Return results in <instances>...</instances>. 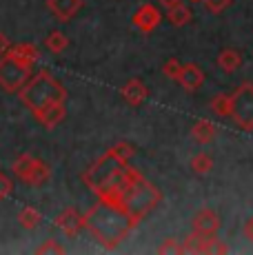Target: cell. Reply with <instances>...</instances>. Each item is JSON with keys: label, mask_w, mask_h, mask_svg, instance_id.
<instances>
[{"label": "cell", "mask_w": 253, "mask_h": 255, "mask_svg": "<svg viewBox=\"0 0 253 255\" xmlns=\"http://www.w3.org/2000/svg\"><path fill=\"white\" fill-rule=\"evenodd\" d=\"M98 198L107 200V202H114L116 207L126 211L135 224L142 222L162 202V193L158 191V186L149 182L138 169H133L129 164L120 171L118 178L107 186V191Z\"/></svg>", "instance_id": "obj_1"}, {"label": "cell", "mask_w": 253, "mask_h": 255, "mask_svg": "<svg viewBox=\"0 0 253 255\" xmlns=\"http://www.w3.org/2000/svg\"><path fill=\"white\" fill-rule=\"evenodd\" d=\"M82 224H85L87 231L94 235L96 242L102 244L105 249H118L126 240V235L138 227L126 211L100 198L82 215Z\"/></svg>", "instance_id": "obj_2"}, {"label": "cell", "mask_w": 253, "mask_h": 255, "mask_svg": "<svg viewBox=\"0 0 253 255\" xmlns=\"http://www.w3.org/2000/svg\"><path fill=\"white\" fill-rule=\"evenodd\" d=\"M133 153H135V149L129 142H118V144H114L82 173V182L98 198V195H102L107 191V186L118 178V173L126 166V162L133 158Z\"/></svg>", "instance_id": "obj_3"}, {"label": "cell", "mask_w": 253, "mask_h": 255, "mask_svg": "<svg viewBox=\"0 0 253 255\" xmlns=\"http://www.w3.org/2000/svg\"><path fill=\"white\" fill-rule=\"evenodd\" d=\"M20 102L27 107L29 111H38L42 107L51 105V102H65L67 100V89L60 80H56L51 71L42 69L38 73H33L29 78V82L18 91Z\"/></svg>", "instance_id": "obj_4"}, {"label": "cell", "mask_w": 253, "mask_h": 255, "mask_svg": "<svg viewBox=\"0 0 253 255\" xmlns=\"http://www.w3.org/2000/svg\"><path fill=\"white\" fill-rule=\"evenodd\" d=\"M33 76V67L16 60L11 56H0V89L18 93Z\"/></svg>", "instance_id": "obj_5"}, {"label": "cell", "mask_w": 253, "mask_h": 255, "mask_svg": "<svg viewBox=\"0 0 253 255\" xmlns=\"http://www.w3.org/2000/svg\"><path fill=\"white\" fill-rule=\"evenodd\" d=\"M231 118L242 131H253V82H242L233 91Z\"/></svg>", "instance_id": "obj_6"}, {"label": "cell", "mask_w": 253, "mask_h": 255, "mask_svg": "<svg viewBox=\"0 0 253 255\" xmlns=\"http://www.w3.org/2000/svg\"><path fill=\"white\" fill-rule=\"evenodd\" d=\"M182 253H229V247L222 244L216 235L196 233L182 240Z\"/></svg>", "instance_id": "obj_7"}, {"label": "cell", "mask_w": 253, "mask_h": 255, "mask_svg": "<svg viewBox=\"0 0 253 255\" xmlns=\"http://www.w3.org/2000/svg\"><path fill=\"white\" fill-rule=\"evenodd\" d=\"M160 20H162V13H160V9L155 7V4H142V7H138V11L133 13V18H131L133 27L140 29L142 33H151L160 24Z\"/></svg>", "instance_id": "obj_8"}, {"label": "cell", "mask_w": 253, "mask_h": 255, "mask_svg": "<svg viewBox=\"0 0 253 255\" xmlns=\"http://www.w3.org/2000/svg\"><path fill=\"white\" fill-rule=\"evenodd\" d=\"M33 118H36L45 129H53V127H58L67 118V107H65V102H51V105L33 111Z\"/></svg>", "instance_id": "obj_9"}, {"label": "cell", "mask_w": 253, "mask_h": 255, "mask_svg": "<svg viewBox=\"0 0 253 255\" xmlns=\"http://www.w3.org/2000/svg\"><path fill=\"white\" fill-rule=\"evenodd\" d=\"M220 224H222L220 215H218L213 209L198 211V213L193 215V220H191L193 231H196V233H204V235H216L218 229H220Z\"/></svg>", "instance_id": "obj_10"}, {"label": "cell", "mask_w": 253, "mask_h": 255, "mask_svg": "<svg viewBox=\"0 0 253 255\" xmlns=\"http://www.w3.org/2000/svg\"><path fill=\"white\" fill-rule=\"evenodd\" d=\"M120 96H123V100L129 107H140V105H144V102H147L149 89H147V85H144L142 80L133 78V80H129L123 89H120Z\"/></svg>", "instance_id": "obj_11"}, {"label": "cell", "mask_w": 253, "mask_h": 255, "mask_svg": "<svg viewBox=\"0 0 253 255\" xmlns=\"http://www.w3.org/2000/svg\"><path fill=\"white\" fill-rule=\"evenodd\" d=\"M56 227L60 229L62 233L67 235V238H76L78 233L85 229V224H82V215L78 213L76 209H65L60 215L56 218Z\"/></svg>", "instance_id": "obj_12"}, {"label": "cell", "mask_w": 253, "mask_h": 255, "mask_svg": "<svg viewBox=\"0 0 253 255\" xmlns=\"http://www.w3.org/2000/svg\"><path fill=\"white\" fill-rule=\"evenodd\" d=\"M47 7L60 22H69L82 9V0H47Z\"/></svg>", "instance_id": "obj_13"}, {"label": "cell", "mask_w": 253, "mask_h": 255, "mask_svg": "<svg viewBox=\"0 0 253 255\" xmlns=\"http://www.w3.org/2000/svg\"><path fill=\"white\" fill-rule=\"evenodd\" d=\"M178 82L182 85V89H187L189 93L198 91L204 85V71L198 65L189 62V65H182V73H180Z\"/></svg>", "instance_id": "obj_14"}, {"label": "cell", "mask_w": 253, "mask_h": 255, "mask_svg": "<svg viewBox=\"0 0 253 255\" xmlns=\"http://www.w3.org/2000/svg\"><path fill=\"white\" fill-rule=\"evenodd\" d=\"M4 56H11V58H16V60H20V62H25V65L33 67L38 62V58H40V51H38L31 42H18V45L9 47Z\"/></svg>", "instance_id": "obj_15"}, {"label": "cell", "mask_w": 253, "mask_h": 255, "mask_svg": "<svg viewBox=\"0 0 253 255\" xmlns=\"http://www.w3.org/2000/svg\"><path fill=\"white\" fill-rule=\"evenodd\" d=\"M38 160H40V158H33L31 153H22L20 158H16V160H13V164H11L13 175H16L20 182H27V178L31 175L33 166L38 164Z\"/></svg>", "instance_id": "obj_16"}, {"label": "cell", "mask_w": 253, "mask_h": 255, "mask_svg": "<svg viewBox=\"0 0 253 255\" xmlns=\"http://www.w3.org/2000/svg\"><path fill=\"white\" fill-rule=\"evenodd\" d=\"M191 138L198 142V144H209L216 138V127L209 120H198L196 125L191 127Z\"/></svg>", "instance_id": "obj_17"}, {"label": "cell", "mask_w": 253, "mask_h": 255, "mask_svg": "<svg viewBox=\"0 0 253 255\" xmlns=\"http://www.w3.org/2000/svg\"><path fill=\"white\" fill-rule=\"evenodd\" d=\"M218 65H220V69L227 71V73H233L236 69H240L242 67L240 51H236V49H222L220 56H218Z\"/></svg>", "instance_id": "obj_18"}, {"label": "cell", "mask_w": 253, "mask_h": 255, "mask_svg": "<svg viewBox=\"0 0 253 255\" xmlns=\"http://www.w3.org/2000/svg\"><path fill=\"white\" fill-rule=\"evenodd\" d=\"M49 178H51V166L45 162V160H38V164L33 166V171H31V175L27 178V182L31 189H38V186H42V184H47L49 182Z\"/></svg>", "instance_id": "obj_19"}, {"label": "cell", "mask_w": 253, "mask_h": 255, "mask_svg": "<svg viewBox=\"0 0 253 255\" xmlns=\"http://www.w3.org/2000/svg\"><path fill=\"white\" fill-rule=\"evenodd\" d=\"M167 18L169 22L173 24V27H184V24L191 22V9L187 7V4L178 2V4H171L167 11Z\"/></svg>", "instance_id": "obj_20"}, {"label": "cell", "mask_w": 253, "mask_h": 255, "mask_svg": "<svg viewBox=\"0 0 253 255\" xmlns=\"http://www.w3.org/2000/svg\"><path fill=\"white\" fill-rule=\"evenodd\" d=\"M45 47L49 49L51 53H56V56H58V53H62L67 47H69V38H67L62 31H58V29H56V31H51L49 36L45 38Z\"/></svg>", "instance_id": "obj_21"}, {"label": "cell", "mask_w": 253, "mask_h": 255, "mask_svg": "<svg viewBox=\"0 0 253 255\" xmlns=\"http://www.w3.org/2000/svg\"><path fill=\"white\" fill-rule=\"evenodd\" d=\"M40 220H42V215L38 213V209H33V207H25L20 213H18V222H20V227L27 229V231L36 229L38 224H40Z\"/></svg>", "instance_id": "obj_22"}, {"label": "cell", "mask_w": 253, "mask_h": 255, "mask_svg": "<svg viewBox=\"0 0 253 255\" xmlns=\"http://www.w3.org/2000/svg\"><path fill=\"white\" fill-rule=\"evenodd\" d=\"M211 111L216 116L231 118V96H229V93H218L211 100Z\"/></svg>", "instance_id": "obj_23"}, {"label": "cell", "mask_w": 253, "mask_h": 255, "mask_svg": "<svg viewBox=\"0 0 253 255\" xmlns=\"http://www.w3.org/2000/svg\"><path fill=\"white\" fill-rule=\"evenodd\" d=\"M213 169V158L209 153H198L191 158V171L198 175H204Z\"/></svg>", "instance_id": "obj_24"}, {"label": "cell", "mask_w": 253, "mask_h": 255, "mask_svg": "<svg viewBox=\"0 0 253 255\" xmlns=\"http://www.w3.org/2000/svg\"><path fill=\"white\" fill-rule=\"evenodd\" d=\"M162 73L169 78V80H176L178 82L180 73H182V65H180V60H176V58H169V60L162 65Z\"/></svg>", "instance_id": "obj_25"}, {"label": "cell", "mask_w": 253, "mask_h": 255, "mask_svg": "<svg viewBox=\"0 0 253 255\" xmlns=\"http://www.w3.org/2000/svg\"><path fill=\"white\" fill-rule=\"evenodd\" d=\"M67 249L62 247L60 242H56L53 238H49V240H45V244H40V247L36 249V253L38 255H45V253H65Z\"/></svg>", "instance_id": "obj_26"}, {"label": "cell", "mask_w": 253, "mask_h": 255, "mask_svg": "<svg viewBox=\"0 0 253 255\" xmlns=\"http://www.w3.org/2000/svg\"><path fill=\"white\" fill-rule=\"evenodd\" d=\"M158 253H182V244H180L176 238H167L158 247Z\"/></svg>", "instance_id": "obj_27"}, {"label": "cell", "mask_w": 253, "mask_h": 255, "mask_svg": "<svg viewBox=\"0 0 253 255\" xmlns=\"http://www.w3.org/2000/svg\"><path fill=\"white\" fill-rule=\"evenodd\" d=\"M13 193V182L9 175H4L2 171H0V200L9 198V195Z\"/></svg>", "instance_id": "obj_28"}, {"label": "cell", "mask_w": 253, "mask_h": 255, "mask_svg": "<svg viewBox=\"0 0 253 255\" xmlns=\"http://www.w3.org/2000/svg\"><path fill=\"white\" fill-rule=\"evenodd\" d=\"M200 2H204V7H207L209 11L220 13V11H225L229 4L233 2V0H200Z\"/></svg>", "instance_id": "obj_29"}, {"label": "cell", "mask_w": 253, "mask_h": 255, "mask_svg": "<svg viewBox=\"0 0 253 255\" xmlns=\"http://www.w3.org/2000/svg\"><path fill=\"white\" fill-rule=\"evenodd\" d=\"M11 47V40H9L7 36H4L2 31H0V56H4V53H7V49Z\"/></svg>", "instance_id": "obj_30"}, {"label": "cell", "mask_w": 253, "mask_h": 255, "mask_svg": "<svg viewBox=\"0 0 253 255\" xmlns=\"http://www.w3.org/2000/svg\"><path fill=\"white\" fill-rule=\"evenodd\" d=\"M242 233H245L247 240H251V242H253V218H249L245 222V229H242Z\"/></svg>", "instance_id": "obj_31"}, {"label": "cell", "mask_w": 253, "mask_h": 255, "mask_svg": "<svg viewBox=\"0 0 253 255\" xmlns=\"http://www.w3.org/2000/svg\"><path fill=\"white\" fill-rule=\"evenodd\" d=\"M158 2H162L164 7H171V4H178V2H182V0H158Z\"/></svg>", "instance_id": "obj_32"}, {"label": "cell", "mask_w": 253, "mask_h": 255, "mask_svg": "<svg viewBox=\"0 0 253 255\" xmlns=\"http://www.w3.org/2000/svg\"><path fill=\"white\" fill-rule=\"evenodd\" d=\"M191 2H200V0H191Z\"/></svg>", "instance_id": "obj_33"}]
</instances>
